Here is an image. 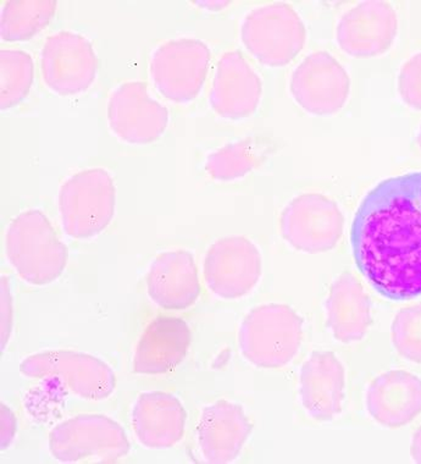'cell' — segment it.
Segmentation results:
<instances>
[{
  "label": "cell",
  "instance_id": "277c9868",
  "mask_svg": "<svg viewBox=\"0 0 421 464\" xmlns=\"http://www.w3.org/2000/svg\"><path fill=\"white\" fill-rule=\"evenodd\" d=\"M303 325L301 316L290 305H257L244 315L238 330L242 357L253 367H286L300 353Z\"/></svg>",
  "mask_w": 421,
  "mask_h": 464
},
{
  "label": "cell",
  "instance_id": "cb8c5ba5",
  "mask_svg": "<svg viewBox=\"0 0 421 464\" xmlns=\"http://www.w3.org/2000/svg\"><path fill=\"white\" fill-rule=\"evenodd\" d=\"M56 0H5L0 17L2 40L16 44L33 40L54 19Z\"/></svg>",
  "mask_w": 421,
  "mask_h": 464
},
{
  "label": "cell",
  "instance_id": "d6986e66",
  "mask_svg": "<svg viewBox=\"0 0 421 464\" xmlns=\"http://www.w3.org/2000/svg\"><path fill=\"white\" fill-rule=\"evenodd\" d=\"M365 407L381 427H406L421 414V379L402 369L382 372L370 382Z\"/></svg>",
  "mask_w": 421,
  "mask_h": 464
},
{
  "label": "cell",
  "instance_id": "8fae6325",
  "mask_svg": "<svg viewBox=\"0 0 421 464\" xmlns=\"http://www.w3.org/2000/svg\"><path fill=\"white\" fill-rule=\"evenodd\" d=\"M107 121L110 131L122 142L148 146L164 136L170 111L153 96L146 81L129 80L109 93Z\"/></svg>",
  "mask_w": 421,
  "mask_h": 464
},
{
  "label": "cell",
  "instance_id": "7a4b0ae2",
  "mask_svg": "<svg viewBox=\"0 0 421 464\" xmlns=\"http://www.w3.org/2000/svg\"><path fill=\"white\" fill-rule=\"evenodd\" d=\"M5 249L14 272L33 286L54 284L68 266L69 249L40 209L24 210L10 221Z\"/></svg>",
  "mask_w": 421,
  "mask_h": 464
},
{
  "label": "cell",
  "instance_id": "e0dca14e",
  "mask_svg": "<svg viewBox=\"0 0 421 464\" xmlns=\"http://www.w3.org/2000/svg\"><path fill=\"white\" fill-rule=\"evenodd\" d=\"M147 294L164 311H186L201 296L202 286L195 256L187 249L164 251L150 263Z\"/></svg>",
  "mask_w": 421,
  "mask_h": 464
},
{
  "label": "cell",
  "instance_id": "44dd1931",
  "mask_svg": "<svg viewBox=\"0 0 421 464\" xmlns=\"http://www.w3.org/2000/svg\"><path fill=\"white\" fill-rule=\"evenodd\" d=\"M187 412L173 393L148 392L137 397L131 411L132 430L149 450L173 449L184 438Z\"/></svg>",
  "mask_w": 421,
  "mask_h": 464
},
{
  "label": "cell",
  "instance_id": "ba28073f",
  "mask_svg": "<svg viewBox=\"0 0 421 464\" xmlns=\"http://www.w3.org/2000/svg\"><path fill=\"white\" fill-rule=\"evenodd\" d=\"M212 64V51L196 37H174L158 44L149 56L154 89L164 100L187 104L201 94Z\"/></svg>",
  "mask_w": 421,
  "mask_h": 464
},
{
  "label": "cell",
  "instance_id": "d4e9b609",
  "mask_svg": "<svg viewBox=\"0 0 421 464\" xmlns=\"http://www.w3.org/2000/svg\"><path fill=\"white\" fill-rule=\"evenodd\" d=\"M34 81V61L31 53L20 48L0 51V108L3 111L26 100Z\"/></svg>",
  "mask_w": 421,
  "mask_h": 464
},
{
  "label": "cell",
  "instance_id": "603a6c76",
  "mask_svg": "<svg viewBox=\"0 0 421 464\" xmlns=\"http://www.w3.org/2000/svg\"><path fill=\"white\" fill-rule=\"evenodd\" d=\"M269 154L270 143L264 137H244L210 152L205 160V170L214 181H238L262 167Z\"/></svg>",
  "mask_w": 421,
  "mask_h": 464
},
{
  "label": "cell",
  "instance_id": "5b68a950",
  "mask_svg": "<svg viewBox=\"0 0 421 464\" xmlns=\"http://www.w3.org/2000/svg\"><path fill=\"white\" fill-rule=\"evenodd\" d=\"M49 452L62 463H115L131 450L125 429L105 414L82 413L56 424Z\"/></svg>",
  "mask_w": 421,
  "mask_h": 464
},
{
  "label": "cell",
  "instance_id": "484cf974",
  "mask_svg": "<svg viewBox=\"0 0 421 464\" xmlns=\"http://www.w3.org/2000/svg\"><path fill=\"white\" fill-rule=\"evenodd\" d=\"M393 347L406 361L421 364V302L401 309L391 325Z\"/></svg>",
  "mask_w": 421,
  "mask_h": 464
},
{
  "label": "cell",
  "instance_id": "f546056e",
  "mask_svg": "<svg viewBox=\"0 0 421 464\" xmlns=\"http://www.w3.org/2000/svg\"><path fill=\"white\" fill-rule=\"evenodd\" d=\"M410 456L416 463L421 464V425L413 434L412 444H410Z\"/></svg>",
  "mask_w": 421,
  "mask_h": 464
},
{
  "label": "cell",
  "instance_id": "4316f807",
  "mask_svg": "<svg viewBox=\"0 0 421 464\" xmlns=\"http://www.w3.org/2000/svg\"><path fill=\"white\" fill-rule=\"evenodd\" d=\"M397 91L407 107L421 111V52L403 63L397 76Z\"/></svg>",
  "mask_w": 421,
  "mask_h": 464
},
{
  "label": "cell",
  "instance_id": "3957f363",
  "mask_svg": "<svg viewBox=\"0 0 421 464\" xmlns=\"http://www.w3.org/2000/svg\"><path fill=\"white\" fill-rule=\"evenodd\" d=\"M117 208V186L108 169L92 167L73 172L58 193L59 218L66 237L86 241L100 237Z\"/></svg>",
  "mask_w": 421,
  "mask_h": 464
},
{
  "label": "cell",
  "instance_id": "ac0fdd59",
  "mask_svg": "<svg viewBox=\"0 0 421 464\" xmlns=\"http://www.w3.org/2000/svg\"><path fill=\"white\" fill-rule=\"evenodd\" d=\"M301 407L314 420L331 421L342 413L346 399V369L335 353H311L300 372Z\"/></svg>",
  "mask_w": 421,
  "mask_h": 464
},
{
  "label": "cell",
  "instance_id": "f1b7e54d",
  "mask_svg": "<svg viewBox=\"0 0 421 464\" xmlns=\"http://www.w3.org/2000/svg\"><path fill=\"white\" fill-rule=\"evenodd\" d=\"M0 444L2 451L8 450L15 440L17 431V420L15 413L5 403L0 406Z\"/></svg>",
  "mask_w": 421,
  "mask_h": 464
},
{
  "label": "cell",
  "instance_id": "30bf717a",
  "mask_svg": "<svg viewBox=\"0 0 421 464\" xmlns=\"http://www.w3.org/2000/svg\"><path fill=\"white\" fill-rule=\"evenodd\" d=\"M345 218L339 205L322 195L309 192L294 197L280 214L279 228L283 240L308 255H321L339 245Z\"/></svg>",
  "mask_w": 421,
  "mask_h": 464
},
{
  "label": "cell",
  "instance_id": "ffe728a7",
  "mask_svg": "<svg viewBox=\"0 0 421 464\" xmlns=\"http://www.w3.org/2000/svg\"><path fill=\"white\" fill-rule=\"evenodd\" d=\"M191 343L187 323L175 316H158L146 326L137 341L132 358L133 372L163 375L175 371L187 357Z\"/></svg>",
  "mask_w": 421,
  "mask_h": 464
},
{
  "label": "cell",
  "instance_id": "2e32d148",
  "mask_svg": "<svg viewBox=\"0 0 421 464\" xmlns=\"http://www.w3.org/2000/svg\"><path fill=\"white\" fill-rule=\"evenodd\" d=\"M253 423L241 404L217 400L202 410L196 424V441L206 462H234L244 451Z\"/></svg>",
  "mask_w": 421,
  "mask_h": 464
},
{
  "label": "cell",
  "instance_id": "9a60e30c",
  "mask_svg": "<svg viewBox=\"0 0 421 464\" xmlns=\"http://www.w3.org/2000/svg\"><path fill=\"white\" fill-rule=\"evenodd\" d=\"M262 98V77L244 53L225 52L216 63L210 86L213 111L225 121H245L257 112Z\"/></svg>",
  "mask_w": 421,
  "mask_h": 464
},
{
  "label": "cell",
  "instance_id": "83f0119b",
  "mask_svg": "<svg viewBox=\"0 0 421 464\" xmlns=\"http://www.w3.org/2000/svg\"><path fill=\"white\" fill-rule=\"evenodd\" d=\"M2 312H0V339H2V350L8 346L10 336L13 333V295L9 279L2 276Z\"/></svg>",
  "mask_w": 421,
  "mask_h": 464
},
{
  "label": "cell",
  "instance_id": "7c38bea8",
  "mask_svg": "<svg viewBox=\"0 0 421 464\" xmlns=\"http://www.w3.org/2000/svg\"><path fill=\"white\" fill-rule=\"evenodd\" d=\"M263 276L261 249L245 237L214 241L203 260V277L210 293L224 301L247 297Z\"/></svg>",
  "mask_w": 421,
  "mask_h": 464
},
{
  "label": "cell",
  "instance_id": "5bb4252c",
  "mask_svg": "<svg viewBox=\"0 0 421 464\" xmlns=\"http://www.w3.org/2000/svg\"><path fill=\"white\" fill-rule=\"evenodd\" d=\"M398 15L388 2L368 0L347 10L336 24V44L354 59L384 55L395 44Z\"/></svg>",
  "mask_w": 421,
  "mask_h": 464
},
{
  "label": "cell",
  "instance_id": "9c48e42d",
  "mask_svg": "<svg viewBox=\"0 0 421 464\" xmlns=\"http://www.w3.org/2000/svg\"><path fill=\"white\" fill-rule=\"evenodd\" d=\"M40 55L42 80L58 96H80L97 79V52L92 41L83 34L61 30L49 34Z\"/></svg>",
  "mask_w": 421,
  "mask_h": 464
},
{
  "label": "cell",
  "instance_id": "6da1fadb",
  "mask_svg": "<svg viewBox=\"0 0 421 464\" xmlns=\"http://www.w3.org/2000/svg\"><path fill=\"white\" fill-rule=\"evenodd\" d=\"M350 244L358 270L382 297L421 296V171L386 179L367 193Z\"/></svg>",
  "mask_w": 421,
  "mask_h": 464
},
{
  "label": "cell",
  "instance_id": "8992f818",
  "mask_svg": "<svg viewBox=\"0 0 421 464\" xmlns=\"http://www.w3.org/2000/svg\"><path fill=\"white\" fill-rule=\"evenodd\" d=\"M21 375L30 381H54L77 399L100 402L117 389V375L110 365L75 350H45L30 354L20 364Z\"/></svg>",
  "mask_w": 421,
  "mask_h": 464
},
{
  "label": "cell",
  "instance_id": "4dcf8cb0",
  "mask_svg": "<svg viewBox=\"0 0 421 464\" xmlns=\"http://www.w3.org/2000/svg\"><path fill=\"white\" fill-rule=\"evenodd\" d=\"M416 144H417V149H419L420 152H421V125L419 128V131H417V135H416Z\"/></svg>",
  "mask_w": 421,
  "mask_h": 464
},
{
  "label": "cell",
  "instance_id": "52a82bcc",
  "mask_svg": "<svg viewBox=\"0 0 421 464\" xmlns=\"http://www.w3.org/2000/svg\"><path fill=\"white\" fill-rule=\"evenodd\" d=\"M240 37L245 51L262 65L283 68L307 44V27L287 3L255 6L244 16Z\"/></svg>",
  "mask_w": 421,
  "mask_h": 464
},
{
  "label": "cell",
  "instance_id": "7402d4cb",
  "mask_svg": "<svg viewBox=\"0 0 421 464\" xmlns=\"http://www.w3.org/2000/svg\"><path fill=\"white\" fill-rule=\"evenodd\" d=\"M326 319L333 339L356 343L369 332L373 316L369 296L353 273L343 272L333 281L326 300Z\"/></svg>",
  "mask_w": 421,
  "mask_h": 464
},
{
  "label": "cell",
  "instance_id": "4fadbf2b",
  "mask_svg": "<svg viewBox=\"0 0 421 464\" xmlns=\"http://www.w3.org/2000/svg\"><path fill=\"white\" fill-rule=\"evenodd\" d=\"M289 89L298 107L313 116H332L345 108L350 94L349 72L335 56L317 51L291 73Z\"/></svg>",
  "mask_w": 421,
  "mask_h": 464
}]
</instances>
